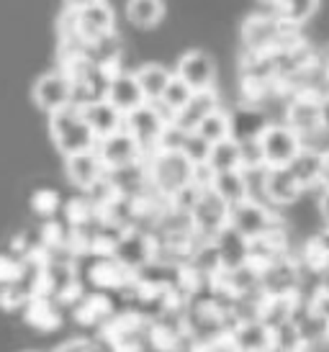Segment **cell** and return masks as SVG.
<instances>
[{
  "label": "cell",
  "mask_w": 329,
  "mask_h": 352,
  "mask_svg": "<svg viewBox=\"0 0 329 352\" xmlns=\"http://www.w3.org/2000/svg\"><path fill=\"white\" fill-rule=\"evenodd\" d=\"M19 278V265L13 263L10 257H0V283H8Z\"/></svg>",
  "instance_id": "603a6c76"
},
{
  "label": "cell",
  "mask_w": 329,
  "mask_h": 352,
  "mask_svg": "<svg viewBox=\"0 0 329 352\" xmlns=\"http://www.w3.org/2000/svg\"><path fill=\"white\" fill-rule=\"evenodd\" d=\"M103 98L116 108V111H121L124 116L147 103L145 93H142V88H139V82H136L134 75H116V78H111Z\"/></svg>",
  "instance_id": "8fae6325"
},
{
  "label": "cell",
  "mask_w": 329,
  "mask_h": 352,
  "mask_svg": "<svg viewBox=\"0 0 329 352\" xmlns=\"http://www.w3.org/2000/svg\"><path fill=\"white\" fill-rule=\"evenodd\" d=\"M268 3H278V0H268Z\"/></svg>",
  "instance_id": "484cf974"
},
{
  "label": "cell",
  "mask_w": 329,
  "mask_h": 352,
  "mask_svg": "<svg viewBox=\"0 0 329 352\" xmlns=\"http://www.w3.org/2000/svg\"><path fill=\"white\" fill-rule=\"evenodd\" d=\"M195 134L204 139L206 144H219V142L232 137V121H229L226 113H222V111L216 108V111H211V113L195 126Z\"/></svg>",
  "instance_id": "ac0fdd59"
},
{
  "label": "cell",
  "mask_w": 329,
  "mask_h": 352,
  "mask_svg": "<svg viewBox=\"0 0 329 352\" xmlns=\"http://www.w3.org/2000/svg\"><path fill=\"white\" fill-rule=\"evenodd\" d=\"M96 3H100V0H65L67 10H83L87 6H96Z\"/></svg>",
  "instance_id": "cb8c5ba5"
},
{
  "label": "cell",
  "mask_w": 329,
  "mask_h": 352,
  "mask_svg": "<svg viewBox=\"0 0 329 352\" xmlns=\"http://www.w3.org/2000/svg\"><path fill=\"white\" fill-rule=\"evenodd\" d=\"M54 204H57V196H54V193L41 190V193H36V196H34V208H36L39 214H49V211L54 208Z\"/></svg>",
  "instance_id": "7402d4cb"
},
{
  "label": "cell",
  "mask_w": 329,
  "mask_h": 352,
  "mask_svg": "<svg viewBox=\"0 0 329 352\" xmlns=\"http://www.w3.org/2000/svg\"><path fill=\"white\" fill-rule=\"evenodd\" d=\"M65 170H67L70 183L83 188V190L96 188L98 183H100L103 173H106V167H103L96 149H87V152H78V155L65 157Z\"/></svg>",
  "instance_id": "9c48e42d"
},
{
  "label": "cell",
  "mask_w": 329,
  "mask_h": 352,
  "mask_svg": "<svg viewBox=\"0 0 329 352\" xmlns=\"http://www.w3.org/2000/svg\"><path fill=\"white\" fill-rule=\"evenodd\" d=\"M49 134H52L54 147L65 157L96 149L98 144V139L93 137V131H90V126H87L83 113H80L78 103L62 108L57 113H49Z\"/></svg>",
  "instance_id": "6da1fadb"
},
{
  "label": "cell",
  "mask_w": 329,
  "mask_h": 352,
  "mask_svg": "<svg viewBox=\"0 0 329 352\" xmlns=\"http://www.w3.org/2000/svg\"><path fill=\"white\" fill-rule=\"evenodd\" d=\"M96 152L106 170H121V167H129L131 162H136V157L142 152V144L129 131L121 129L116 134L100 139L96 144Z\"/></svg>",
  "instance_id": "52a82bcc"
},
{
  "label": "cell",
  "mask_w": 329,
  "mask_h": 352,
  "mask_svg": "<svg viewBox=\"0 0 329 352\" xmlns=\"http://www.w3.org/2000/svg\"><path fill=\"white\" fill-rule=\"evenodd\" d=\"M31 98L41 111L57 113L75 103V80L70 78L67 72H47L34 82Z\"/></svg>",
  "instance_id": "3957f363"
},
{
  "label": "cell",
  "mask_w": 329,
  "mask_h": 352,
  "mask_svg": "<svg viewBox=\"0 0 329 352\" xmlns=\"http://www.w3.org/2000/svg\"><path fill=\"white\" fill-rule=\"evenodd\" d=\"M211 190L222 198L226 206L242 204L244 193H247V183H244V177H242L240 170H232V173H219V175H213V180H211Z\"/></svg>",
  "instance_id": "e0dca14e"
},
{
  "label": "cell",
  "mask_w": 329,
  "mask_h": 352,
  "mask_svg": "<svg viewBox=\"0 0 329 352\" xmlns=\"http://www.w3.org/2000/svg\"><path fill=\"white\" fill-rule=\"evenodd\" d=\"M262 162L270 167H290L301 155V144L290 126H268L257 137Z\"/></svg>",
  "instance_id": "7a4b0ae2"
},
{
  "label": "cell",
  "mask_w": 329,
  "mask_h": 352,
  "mask_svg": "<svg viewBox=\"0 0 329 352\" xmlns=\"http://www.w3.org/2000/svg\"><path fill=\"white\" fill-rule=\"evenodd\" d=\"M175 75L183 80L193 93L213 90V82H216V62H213L211 54L193 50L180 57Z\"/></svg>",
  "instance_id": "8992f818"
},
{
  "label": "cell",
  "mask_w": 329,
  "mask_h": 352,
  "mask_svg": "<svg viewBox=\"0 0 329 352\" xmlns=\"http://www.w3.org/2000/svg\"><path fill=\"white\" fill-rule=\"evenodd\" d=\"M80 113H83L85 124L90 126V131H93V137H96L98 142L124 129V113L116 111L106 98H96V100L83 103V106H80Z\"/></svg>",
  "instance_id": "ba28073f"
},
{
  "label": "cell",
  "mask_w": 329,
  "mask_h": 352,
  "mask_svg": "<svg viewBox=\"0 0 329 352\" xmlns=\"http://www.w3.org/2000/svg\"><path fill=\"white\" fill-rule=\"evenodd\" d=\"M164 129H167V121H164L162 111L157 108V103H145V106H139L136 111L124 116V131H129L142 147L160 142Z\"/></svg>",
  "instance_id": "5b68a950"
},
{
  "label": "cell",
  "mask_w": 329,
  "mask_h": 352,
  "mask_svg": "<svg viewBox=\"0 0 329 352\" xmlns=\"http://www.w3.org/2000/svg\"><path fill=\"white\" fill-rule=\"evenodd\" d=\"M193 167L195 165L180 149H164V155H160V162H157V180L167 190H183L191 183Z\"/></svg>",
  "instance_id": "30bf717a"
},
{
  "label": "cell",
  "mask_w": 329,
  "mask_h": 352,
  "mask_svg": "<svg viewBox=\"0 0 329 352\" xmlns=\"http://www.w3.org/2000/svg\"><path fill=\"white\" fill-rule=\"evenodd\" d=\"M164 16L162 0H126V19L136 29H155Z\"/></svg>",
  "instance_id": "2e32d148"
},
{
  "label": "cell",
  "mask_w": 329,
  "mask_h": 352,
  "mask_svg": "<svg viewBox=\"0 0 329 352\" xmlns=\"http://www.w3.org/2000/svg\"><path fill=\"white\" fill-rule=\"evenodd\" d=\"M72 16V34L80 36L87 44L103 41L114 31V8L108 6L106 0H100L96 6H87L83 10H70Z\"/></svg>",
  "instance_id": "277c9868"
},
{
  "label": "cell",
  "mask_w": 329,
  "mask_h": 352,
  "mask_svg": "<svg viewBox=\"0 0 329 352\" xmlns=\"http://www.w3.org/2000/svg\"><path fill=\"white\" fill-rule=\"evenodd\" d=\"M275 36V23L268 19H250L244 23V41L252 50H262L268 47L270 39Z\"/></svg>",
  "instance_id": "44dd1931"
},
{
  "label": "cell",
  "mask_w": 329,
  "mask_h": 352,
  "mask_svg": "<svg viewBox=\"0 0 329 352\" xmlns=\"http://www.w3.org/2000/svg\"><path fill=\"white\" fill-rule=\"evenodd\" d=\"M191 98H193V90L188 88V85H185L178 75H173L170 85H167V90H164L162 100H160V106L167 108V111L173 113V118H175L185 106H188V103H191Z\"/></svg>",
  "instance_id": "d6986e66"
},
{
  "label": "cell",
  "mask_w": 329,
  "mask_h": 352,
  "mask_svg": "<svg viewBox=\"0 0 329 352\" xmlns=\"http://www.w3.org/2000/svg\"><path fill=\"white\" fill-rule=\"evenodd\" d=\"M134 78L139 82L142 93H145L147 103H160L167 85H170V80H173V72H167L162 65H145V67L136 69Z\"/></svg>",
  "instance_id": "5bb4252c"
},
{
  "label": "cell",
  "mask_w": 329,
  "mask_h": 352,
  "mask_svg": "<svg viewBox=\"0 0 329 352\" xmlns=\"http://www.w3.org/2000/svg\"><path fill=\"white\" fill-rule=\"evenodd\" d=\"M278 10H281L283 21H288V23H304V21H309L317 8H319V0H278L275 3Z\"/></svg>",
  "instance_id": "ffe728a7"
},
{
  "label": "cell",
  "mask_w": 329,
  "mask_h": 352,
  "mask_svg": "<svg viewBox=\"0 0 329 352\" xmlns=\"http://www.w3.org/2000/svg\"><path fill=\"white\" fill-rule=\"evenodd\" d=\"M268 193H270L273 201H281V204H288L299 196L301 190V180L296 177V173L290 167H270V175H268Z\"/></svg>",
  "instance_id": "9a60e30c"
},
{
  "label": "cell",
  "mask_w": 329,
  "mask_h": 352,
  "mask_svg": "<svg viewBox=\"0 0 329 352\" xmlns=\"http://www.w3.org/2000/svg\"><path fill=\"white\" fill-rule=\"evenodd\" d=\"M327 204H329V196H327ZM327 214H329V206H327Z\"/></svg>",
  "instance_id": "d4e9b609"
},
{
  "label": "cell",
  "mask_w": 329,
  "mask_h": 352,
  "mask_svg": "<svg viewBox=\"0 0 329 352\" xmlns=\"http://www.w3.org/2000/svg\"><path fill=\"white\" fill-rule=\"evenodd\" d=\"M206 167L211 170V175L240 170V167H242V144H240L234 137L224 139V142H219V144H211Z\"/></svg>",
  "instance_id": "4fadbf2b"
},
{
  "label": "cell",
  "mask_w": 329,
  "mask_h": 352,
  "mask_svg": "<svg viewBox=\"0 0 329 352\" xmlns=\"http://www.w3.org/2000/svg\"><path fill=\"white\" fill-rule=\"evenodd\" d=\"M216 96H213V90H204V93H193V98L191 103L173 118L175 126L180 129V131H195V126L204 121L211 111H216Z\"/></svg>",
  "instance_id": "7c38bea8"
}]
</instances>
